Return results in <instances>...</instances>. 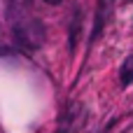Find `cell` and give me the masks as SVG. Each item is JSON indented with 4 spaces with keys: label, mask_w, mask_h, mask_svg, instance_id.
Masks as SVG:
<instances>
[{
    "label": "cell",
    "mask_w": 133,
    "mask_h": 133,
    "mask_svg": "<svg viewBox=\"0 0 133 133\" xmlns=\"http://www.w3.org/2000/svg\"><path fill=\"white\" fill-rule=\"evenodd\" d=\"M47 5H58V2H63V0H44Z\"/></svg>",
    "instance_id": "obj_2"
},
{
    "label": "cell",
    "mask_w": 133,
    "mask_h": 133,
    "mask_svg": "<svg viewBox=\"0 0 133 133\" xmlns=\"http://www.w3.org/2000/svg\"><path fill=\"white\" fill-rule=\"evenodd\" d=\"M119 77H122V84H124V87L133 84V54L122 63V68H119Z\"/></svg>",
    "instance_id": "obj_1"
}]
</instances>
